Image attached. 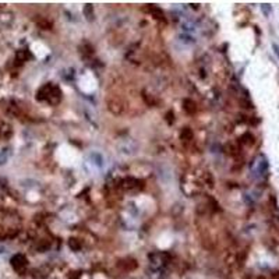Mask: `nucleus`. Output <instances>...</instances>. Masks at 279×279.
<instances>
[{"mask_svg": "<svg viewBox=\"0 0 279 279\" xmlns=\"http://www.w3.org/2000/svg\"><path fill=\"white\" fill-rule=\"evenodd\" d=\"M272 48H273V50H275L276 56L279 57V45H276V43H273V45H272Z\"/></svg>", "mask_w": 279, "mask_h": 279, "instance_id": "1", "label": "nucleus"}]
</instances>
